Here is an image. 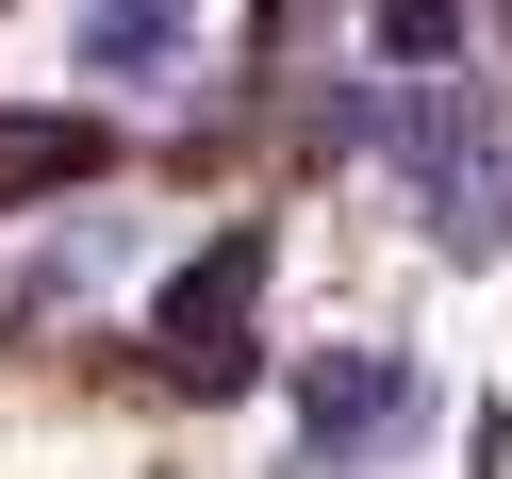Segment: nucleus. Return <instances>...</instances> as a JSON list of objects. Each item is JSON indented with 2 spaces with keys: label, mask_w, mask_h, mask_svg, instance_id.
<instances>
[{
  "label": "nucleus",
  "mask_w": 512,
  "mask_h": 479,
  "mask_svg": "<svg viewBox=\"0 0 512 479\" xmlns=\"http://www.w3.org/2000/svg\"><path fill=\"white\" fill-rule=\"evenodd\" d=\"M380 166H397V199L430 215L446 265H496V248H512V116H496L479 67L380 83Z\"/></svg>",
  "instance_id": "1"
},
{
  "label": "nucleus",
  "mask_w": 512,
  "mask_h": 479,
  "mask_svg": "<svg viewBox=\"0 0 512 479\" xmlns=\"http://www.w3.org/2000/svg\"><path fill=\"white\" fill-rule=\"evenodd\" d=\"M265 265H281V232L232 215V232H199L149 281V364H166L182 397H248V380H265V331H248V314H265Z\"/></svg>",
  "instance_id": "2"
},
{
  "label": "nucleus",
  "mask_w": 512,
  "mask_h": 479,
  "mask_svg": "<svg viewBox=\"0 0 512 479\" xmlns=\"http://www.w3.org/2000/svg\"><path fill=\"white\" fill-rule=\"evenodd\" d=\"M430 430V364L413 347H298L281 364V463L298 479H380Z\"/></svg>",
  "instance_id": "3"
},
{
  "label": "nucleus",
  "mask_w": 512,
  "mask_h": 479,
  "mask_svg": "<svg viewBox=\"0 0 512 479\" xmlns=\"http://www.w3.org/2000/svg\"><path fill=\"white\" fill-rule=\"evenodd\" d=\"M83 83H182L199 67V0H67Z\"/></svg>",
  "instance_id": "4"
},
{
  "label": "nucleus",
  "mask_w": 512,
  "mask_h": 479,
  "mask_svg": "<svg viewBox=\"0 0 512 479\" xmlns=\"http://www.w3.org/2000/svg\"><path fill=\"white\" fill-rule=\"evenodd\" d=\"M364 34H380V67H397V83H430L446 50H463V0H364Z\"/></svg>",
  "instance_id": "5"
},
{
  "label": "nucleus",
  "mask_w": 512,
  "mask_h": 479,
  "mask_svg": "<svg viewBox=\"0 0 512 479\" xmlns=\"http://www.w3.org/2000/svg\"><path fill=\"white\" fill-rule=\"evenodd\" d=\"M463 479H512V413H496V397L463 413Z\"/></svg>",
  "instance_id": "6"
}]
</instances>
